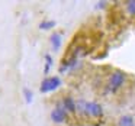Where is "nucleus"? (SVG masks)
<instances>
[{
    "mask_svg": "<svg viewBox=\"0 0 135 126\" xmlns=\"http://www.w3.org/2000/svg\"><path fill=\"white\" fill-rule=\"evenodd\" d=\"M126 74L120 70H113L109 73L106 84L103 85V93L105 94H115L125 85Z\"/></svg>",
    "mask_w": 135,
    "mask_h": 126,
    "instance_id": "nucleus-1",
    "label": "nucleus"
},
{
    "mask_svg": "<svg viewBox=\"0 0 135 126\" xmlns=\"http://www.w3.org/2000/svg\"><path fill=\"white\" fill-rule=\"evenodd\" d=\"M86 113H87V119L91 120H99L103 117L105 112H103V107L99 102L96 100H91V102H87V109H86Z\"/></svg>",
    "mask_w": 135,
    "mask_h": 126,
    "instance_id": "nucleus-2",
    "label": "nucleus"
},
{
    "mask_svg": "<svg viewBox=\"0 0 135 126\" xmlns=\"http://www.w3.org/2000/svg\"><path fill=\"white\" fill-rule=\"evenodd\" d=\"M51 120H52L54 123H57V125H61V123H65L68 120V117H70V114L65 112L64 106H62V103H57V106L51 110Z\"/></svg>",
    "mask_w": 135,
    "mask_h": 126,
    "instance_id": "nucleus-3",
    "label": "nucleus"
},
{
    "mask_svg": "<svg viewBox=\"0 0 135 126\" xmlns=\"http://www.w3.org/2000/svg\"><path fill=\"white\" fill-rule=\"evenodd\" d=\"M61 85V78L58 75H52V77H45L41 83V93H50L54 91Z\"/></svg>",
    "mask_w": 135,
    "mask_h": 126,
    "instance_id": "nucleus-4",
    "label": "nucleus"
},
{
    "mask_svg": "<svg viewBox=\"0 0 135 126\" xmlns=\"http://www.w3.org/2000/svg\"><path fill=\"white\" fill-rule=\"evenodd\" d=\"M61 103H62V106H64L65 112H67L70 116H77V100L74 99L73 96H70V94L64 96L61 99Z\"/></svg>",
    "mask_w": 135,
    "mask_h": 126,
    "instance_id": "nucleus-5",
    "label": "nucleus"
},
{
    "mask_svg": "<svg viewBox=\"0 0 135 126\" xmlns=\"http://www.w3.org/2000/svg\"><path fill=\"white\" fill-rule=\"evenodd\" d=\"M116 126H135V117L129 113L120 114L116 119Z\"/></svg>",
    "mask_w": 135,
    "mask_h": 126,
    "instance_id": "nucleus-6",
    "label": "nucleus"
},
{
    "mask_svg": "<svg viewBox=\"0 0 135 126\" xmlns=\"http://www.w3.org/2000/svg\"><path fill=\"white\" fill-rule=\"evenodd\" d=\"M86 109H87V100H84V99L77 100V116H79L80 119H87Z\"/></svg>",
    "mask_w": 135,
    "mask_h": 126,
    "instance_id": "nucleus-7",
    "label": "nucleus"
},
{
    "mask_svg": "<svg viewBox=\"0 0 135 126\" xmlns=\"http://www.w3.org/2000/svg\"><path fill=\"white\" fill-rule=\"evenodd\" d=\"M50 42H51V48H52V51L57 52V51L60 49V47H61V33L54 32L52 35H51V38H50Z\"/></svg>",
    "mask_w": 135,
    "mask_h": 126,
    "instance_id": "nucleus-8",
    "label": "nucleus"
},
{
    "mask_svg": "<svg viewBox=\"0 0 135 126\" xmlns=\"http://www.w3.org/2000/svg\"><path fill=\"white\" fill-rule=\"evenodd\" d=\"M125 6H123V9H125L126 15L129 16V18H135V0H129V2H125Z\"/></svg>",
    "mask_w": 135,
    "mask_h": 126,
    "instance_id": "nucleus-9",
    "label": "nucleus"
},
{
    "mask_svg": "<svg viewBox=\"0 0 135 126\" xmlns=\"http://www.w3.org/2000/svg\"><path fill=\"white\" fill-rule=\"evenodd\" d=\"M55 21H42L41 23H39V29L41 31H51L55 28Z\"/></svg>",
    "mask_w": 135,
    "mask_h": 126,
    "instance_id": "nucleus-10",
    "label": "nucleus"
},
{
    "mask_svg": "<svg viewBox=\"0 0 135 126\" xmlns=\"http://www.w3.org/2000/svg\"><path fill=\"white\" fill-rule=\"evenodd\" d=\"M51 65H52V57H51L50 54H47V55H45V67H44L45 75H48V73H50V70H51Z\"/></svg>",
    "mask_w": 135,
    "mask_h": 126,
    "instance_id": "nucleus-11",
    "label": "nucleus"
},
{
    "mask_svg": "<svg viewBox=\"0 0 135 126\" xmlns=\"http://www.w3.org/2000/svg\"><path fill=\"white\" fill-rule=\"evenodd\" d=\"M23 96L26 99V103H31L32 102V91L29 88H23Z\"/></svg>",
    "mask_w": 135,
    "mask_h": 126,
    "instance_id": "nucleus-12",
    "label": "nucleus"
},
{
    "mask_svg": "<svg viewBox=\"0 0 135 126\" xmlns=\"http://www.w3.org/2000/svg\"><path fill=\"white\" fill-rule=\"evenodd\" d=\"M106 2H100V3H97V7H99V9H103V7H106Z\"/></svg>",
    "mask_w": 135,
    "mask_h": 126,
    "instance_id": "nucleus-13",
    "label": "nucleus"
}]
</instances>
